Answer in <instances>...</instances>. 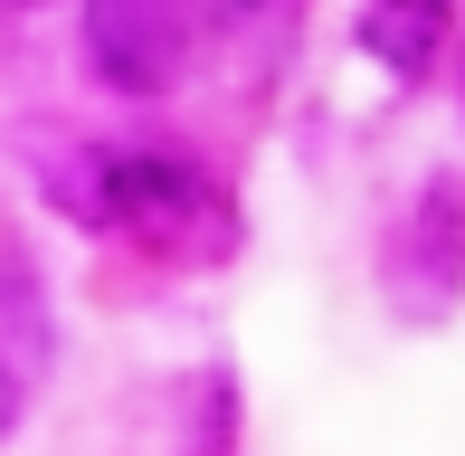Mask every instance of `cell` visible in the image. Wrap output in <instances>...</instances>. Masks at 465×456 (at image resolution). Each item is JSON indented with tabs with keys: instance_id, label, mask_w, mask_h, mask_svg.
Masks as SVG:
<instances>
[{
	"instance_id": "6da1fadb",
	"label": "cell",
	"mask_w": 465,
	"mask_h": 456,
	"mask_svg": "<svg viewBox=\"0 0 465 456\" xmlns=\"http://www.w3.org/2000/svg\"><path fill=\"white\" fill-rule=\"evenodd\" d=\"M104 238H134L172 266H209L238 247L228 191L181 153V143H114V191H104Z\"/></svg>"
},
{
	"instance_id": "7a4b0ae2",
	"label": "cell",
	"mask_w": 465,
	"mask_h": 456,
	"mask_svg": "<svg viewBox=\"0 0 465 456\" xmlns=\"http://www.w3.org/2000/svg\"><path fill=\"white\" fill-rule=\"evenodd\" d=\"M76 38L114 95H172L209 48V10L200 0H76Z\"/></svg>"
},
{
	"instance_id": "3957f363",
	"label": "cell",
	"mask_w": 465,
	"mask_h": 456,
	"mask_svg": "<svg viewBox=\"0 0 465 456\" xmlns=\"http://www.w3.org/2000/svg\"><path fill=\"white\" fill-rule=\"evenodd\" d=\"M380 285H390V304L409 323H437L465 295V191L447 172L418 181V200L399 210L390 247H380Z\"/></svg>"
},
{
	"instance_id": "277c9868",
	"label": "cell",
	"mask_w": 465,
	"mask_h": 456,
	"mask_svg": "<svg viewBox=\"0 0 465 456\" xmlns=\"http://www.w3.org/2000/svg\"><path fill=\"white\" fill-rule=\"evenodd\" d=\"M57 362V304H48V276L19 238H0V381L29 400Z\"/></svg>"
},
{
	"instance_id": "5b68a950",
	"label": "cell",
	"mask_w": 465,
	"mask_h": 456,
	"mask_svg": "<svg viewBox=\"0 0 465 456\" xmlns=\"http://www.w3.org/2000/svg\"><path fill=\"white\" fill-rule=\"evenodd\" d=\"M447 29H456V0H361V48L380 57V76H399V86L437 76Z\"/></svg>"
},
{
	"instance_id": "8992f818",
	"label": "cell",
	"mask_w": 465,
	"mask_h": 456,
	"mask_svg": "<svg viewBox=\"0 0 465 456\" xmlns=\"http://www.w3.org/2000/svg\"><path fill=\"white\" fill-rule=\"evenodd\" d=\"M10 428H19V390L0 381V438H10Z\"/></svg>"
},
{
	"instance_id": "52a82bcc",
	"label": "cell",
	"mask_w": 465,
	"mask_h": 456,
	"mask_svg": "<svg viewBox=\"0 0 465 456\" xmlns=\"http://www.w3.org/2000/svg\"><path fill=\"white\" fill-rule=\"evenodd\" d=\"M10 10H48V0H10Z\"/></svg>"
},
{
	"instance_id": "ba28073f",
	"label": "cell",
	"mask_w": 465,
	"mask_h": 456,
	"mask_svg": "<svg viewBox=\"0 0 465 456\" xmlns=\"http://www.w3.org/2000/svg\"><path fill=\"white\" fill-rule=\"evenodd\" d=\"M456 95H465V67H456Z\"/></svg>"
}]
</instances>
